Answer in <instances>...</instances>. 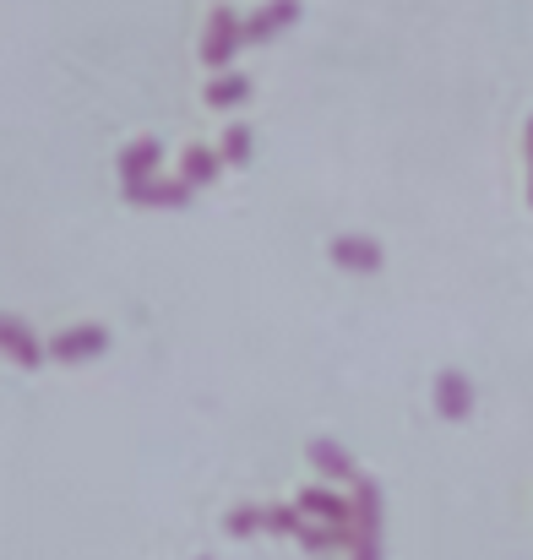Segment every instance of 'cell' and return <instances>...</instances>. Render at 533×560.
Instances as JSON below:
<instances>
[{"instance_id": "obj_1", "label": "cell", "mask_w": 533, "mask_h": 560, "mask_svg": "<svg viewBox=\"0 0 533 560\" xmlns=\"http://www.w3.org/2000/svg\"><path fill=\"white\" fill-rule=\"evenodd\" d=\"M245 44V22L229 11V5H218L212 16H207V38H201V60L212 66V71H229V60H234V49Z\"/></svg>"}, {"instance_id": "obj_2", "label": "cell", "mask_w": 533, "mask_h": 560, "mask_svg": "<svg viewBox=\"0 0 533 560\" xmlns=\"http://www.w3.org/2000/svg\"><path fill=\"white\" fill-rule=\"evenodd\" d=\"M300 0H267L256 16H245V44H273L278 33H289L294 22H300Z\"/></svg>"}, {"instance_id": "obj_3", "label": "cell", "mask_w": 533, "mask_h": 560, "mask_svg": "<svg viewBox=\"0 0 533 560\" xmlns=\"http://www.w3.org/2000/svg\"><path fill=\"white\" fill-rule=\"evenodd\" d=\"M349 539H381V490H375V479H355V501H349Z\"/></svg>"}, {"instance_id": "obj_4", "label": "cell", "mask_w": 533, "mask_h": 560, "mask_svg": "<svg viewBox=\"0 0 533 560\" xmlns=\"http://www.w3.org/2000/svg\"><path fill=\"white\" fill-rule=\"evenodd\" d=\"M333 261H338L344 272H381L386 250H381L370 234H338V240H333Z\"/></svg>"}, {"instance_id": "obj_5", "label": "cell", "mask_w": 533, "mask_h": 560, "mask_svg": "<svg viewBox=\"0 0 533 560\" xmlns=\"http://www.w3.org/2000/svg\"><path fill=\"white\" fill-rule=\"evenodd\" d=\"M436 408H441V419H468L474 413V381L463 371H441L436 375Z\"/></svg>"}, {"instance_id": "obj_6", "label": "cell", "mask_w": 533, "mask_h": 560, "mask_svg": "<svg viewBox=\"0 0 533 560\" xmlns=\"http://www.w3.org/2000/svg\"><path fill=\"white\" fill-rule=\"evenodd\" d=\"M300 512H305V517H322L327 528H349V501L333 495V490H305V495H300ZM349 534H355V528H349Z\"/></svg>"}, {"instance_id": "obj_7", "label": "cell", "mask_w": 533, "mask_h": 560, "mask_svg": "<svg viewBox=\"0 0 533 560\" xmlns=\"http://www.w3.org/2000/svg\"><path fill=\"white\" fill-rule=\"evenodd\" d=\"M311 463H316V468H322L327 479H349V485L359 479L355 457H349V452H344L338 441H311Z\"/></svg>"}, {"instance_id": "obj_8", "label": "cell", "mask_w": 533, "mask_h": 560, "mask_svg": "<svg viewBox=\"0 0 533 560\" xmlns=\"http://www.w3.org/2000/svg\"><path fill=\"white\" fill-rule=\"evenodd\" d=\"M251 98V77H240V71H218L212 82H207V104L212 109H234V104H245Z\"/></svg>"}, {"instance_id": "obj_9", "label": "cell", "mask_w": 533, "mask_h": 560, "mask_svg": "<svg viewBox=\"0 0 533 560\" xmlns=\"http://www.w3.org/2000/svg\"><path fill=\"white\" fill-rule=\"evenodd\" d=\"M218 170H223V153H212V148H190L185 164H179V180H190V186H212Z\"/></svg>"}, {"instance_id": "obj_10", "label": "cell", "mask_w": 533, "mask_h": 560, "mask_svg": "<svg viewBox=\"0 0 533 560\" xmlns=\"http://www.w3.org/2000/svg\"><path fill=\"white\" fill-rule=\"evenodd\" d=\"M159 170V142H137L131 153H126V190L137 196L142 190V180Z\"/></svg>"}, {"instance_id": "obj_11", "label": "cell", "mask_w": 533, "mask_h": 560, "mask_svg": "<svg viewBox=\"0 0 533 560\" xmlns=\"http://www.w3.org/2000/svg\"><path fill=\"white\" fill-rule=\"evenodd\" d=\"M218 153H223V164L245 170V164H251V153H256V137H251V126H229V131H223V142H218Z\"/></svg>"}, {"instance_id": "obj_12", "label": "cell", "mask_w": 533, "mask_h": 560, "mask_svg": "<svg viewBox=\"0 0 533 560\" xmlns=\"http://www.w3.org/2000/svg\"><path fill=\"white\" fill-rule=\"evenodd\" d=\"M190 180H159V186H142L137 190V201H153V207H185L190 201Z\"/></svg>"}, {"instance_id": "obj_13", "label": "cell", "mask_w": 533, "mask_h": 560, "mask_svg": "<svg viewBox=\"0 0 533 560\" xmlns=\"http://www.w3.org/2000/svg\"><path fill=\"white\" fill-rule=\"evenodd\" d=\"M267 534H305V512H300V501L294 506H267Z\"/></svg>"}, {"instance_id": "obj_14", "label": "cell", "mask_w": 533, "mask_h": 560, "mask_svg": "<svg viewBox=\"0 0 533 560\" xmlns=\"http://www.w3.org/2000/svg\"><path fill=\"white\" fill-rule=\"evenodd\" d=\"M93 349H104V332H99V327H82V332H71V338L60 343V354H71V360H82V354H93Z\"/></svg>"}, {"instance_id": "obj_15", "label": "cell", "mask_w": 533, "mask_h": 560, "mask_svg": "<svg viewBox=\"0 0 533 560\" xmlns=\"http://www.w3.org/2000/svg\"><path fill=\"white\" fill-rule=\"evenodd\" d=\"M256 528H267V506H240V512L229 517V534H234V539H245V534H256Z\"/></svg>"}, {"instance_id": "obj_16", "label": "cell", "mask_w": 533, "mask_h": 560, "mask_svg": "<svg viewBox=\"0 0 533 560\" xmlns=\"http://www.w3.org/2000/svg\"><path fill=\"white\" fill-rule=\"evenodd\" d=\"M349 560H381V539H349Z\"/></svg>"}, {"instance_id": "obj_17", "label": "cell", "mask_w": 533, "mask_h": 560, "mask_svg": "<svg viewBox=\"0 0 533 560\" xmlns=\"http://www.w3.org/2000/svg\"><path fill=\"white\" fill-rule=\"evenodd\" d=\"M529 201H533V115H529Z\"/></svg>"}]
</instances>
